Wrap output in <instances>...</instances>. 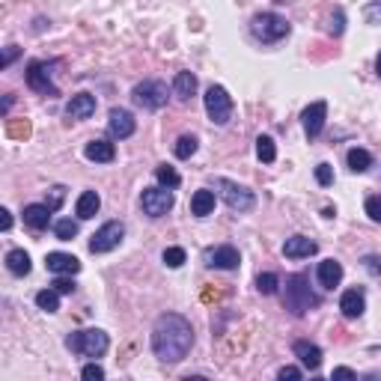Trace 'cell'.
I'll use <instances>...</instances> for the list:
<instances>
[{
    "label": "cell",
    "instance_id": "cell-1",
    "mask_svg": "<svg viewBox=\"0 0 381 381\" xmlns=\"http://www.w3.org/2000/svg\"><path fill=\"white\" fill-rule=\"evenodd\" d=\"M194 346V328L179 313H164L152 328V351L161 363H179Z\"/></svg>",
    "mask_w": 381,
    "mask_h": 381
},
{
    "label": "cell",
    "instance_id": "cell-2",
    "mask_svg": "<svg viewBox=\"0 0 381 381\" xmlns=\"http://www.w3.org/2000/svg\"><path fill=\"white\" fill-rule=\"evenodd\" d=\"M283 304L292 316H304L319 307V295L310 289V277L307 274H289L286 277V295Z\"/></svg>",
    "mask_w": 381,
    "mask_h": 381
},
{
    "label": "cell",
    "instance_id": "cell-3",
    "mask_svg": "<svg viewBox=\"0 0 381 381\" xmlns=\"http://www.w3.org/2000/svg\"><path fill=\"white\" fill-rule=\"evenodd\" d=\"M66 346L72 354H81V358H101V354L108 351L110 340L105 331H98V328H86V331H75L66 337Z\"/></svg>",
    "mask_w": 381,
    "mask_h": 381
},
{
    "label": "cell",
    "instance_id": "cell-4",
    "mask_svg": "<svg viewBox=\"0 0 381 381\" xmlns=\"http://www.w3.org/2000/svg\"><path fill=\"white\" fill-rule=\"evenodd\" d=\"M289 30H292L289 21L283 15H277V12H259V15H253V21H250V33L265 45L286 39Z\"/></svg>",
    "mask_w": 381,
    "mask_h": 381
},
{
    "label": "cell",
    "instance_id": "cell-5",
    "mask_svg": "<svg viewBox=\"0 0 381 381\" xmlns=\"http://www.w3.org/2000/svg\"><path fill=\"white\" fill-rule=\"evenodd\" d=\"M214 188H218V194H221V200L230 206L233 212H250L253 206H257V194H253L250 188H245V185H238V182H233V179H214Z\"/></svg>",
    "mask_w": 381,
    "mask_h": 381
},
{
    "label": "cell",
    "instance_id": "cell-6",
    "mask_svg": "<svg viewBox=\"0 0 381 381\" xmlns=\"http://www.w3.org/2000/svg\"><path fill=\"white\" fill-rule=\"evenodd\" d=\"M202 101H206V113L214 125H226L233 120V96L221 84H212L206 96H202Z\"/></svg>",
    "mask_w": 381,
    "mask_h": 381
},
{
    "label": "cell",
    "instance_id": "cell-7",
    "mask_svg": "<svg viewBox=\"0 0 381 381\" xmlns=\"http://www.w3.org/2000/svg\"><path fill=\"white\" fill-rule=\"evenodd\" d=\"M131 98H134V105L143 108V110H161L164 105H167V84L155 81V78L141 81L131 90Z\"/></svg>",
    "mask_w": 381,
    "mask_h": 381
},
{
    "label": "cell",
    "instance_id": "cell-8",
    "mask_svg": "<svg viewBox=\"0 0 381 381\" xmlns=\"http://www.w3.org/2000/svg\"><path fill=\"white\" fill-rule=\"evenodd\" d=\"M54 66L57 63H45V60H30L27 63V86L36 93H42V96H60L57 90V84L51 81V75H54Z\"/></svg>",
    "mask_w": 381,
    "mask_h": 381
},
{
    "label": "cell",
    "instance_id": "cell-9",
    "mask_svg": "<svg viewBox=\"0 0 381 381\" xmlns=\"http://www.w3.org/2000/svg\"><path fill=\"white\" fill-rule=\"evenodd\" d=\"M173 202H176L173 188H164V185L146 188L141 194V209H143V214H149V218H164V214L173 209Z\"/></svg>",
    "mask_w": 381,
    "mask_h": 381
},
{
    "label": "cell",
    "instance_id": "cell-10",
    "mask_svg": "<svg viewBox=\"0 0 381 381\" xmlns=\"http://www.w3.org/2000/svg\"><path fill=\"white\" fill-rule=\"evenodd\" d=\"M125 238L122 221H108L105 226H98L90 238V253H110L113 247H120V241Z\"/></svg>",
    "mask_w": 381,
    "mask_h": 381
},
{
    "label": "cell",
    "instance_id": "cell-11",
    "mask_svg": "<svg viewBox=\"0 0 381 381\" xmlns=\"http://www.w3.org/2000/svg\"><path fill=\"white\" fill-rule=\"evenodd\" d=\"M325 120H328V105H325V101H313V105L301 113L304 131H307L310 141H316V137L322 134V129H325Z\"/></svg>",
    "mask_w": 381,
    "mask_h": 381
},
{
    "label": "cell",
    "instance_id": "cell-12",
    "mask_svg": "<svg viewBox=\"0 0 381 381\" xmlns=\"http://www.w3.org/2000/svg\"><path fill=\"white\" fill-rule=\"evenodd\" d=\"M108 129H110V134L117 137V141H125V137H131V134L137 131V122H134V117H131V110L113 108L110 117H108Z\"/></svg>",
    "mask_w": 381,
    "mask_h": 381
},
{
    "label": "cell",
    "instance_id": "cell-13",
    "mask_svg": "<svg viewBox=\"0 0 381 381\" xmlns=\"http://www.w3.org/2000/svg\"><path fill=\"white\" fill-rule=\"evenodd\" d=\"M51 214H54V209H51L48 202H30V206H24L21 218H24V226L42 233V230H48V226H51Z\"/></svg>",
    "mask_w": 381,
    "mask_h": 381
},
{
    "label": "cell",
    "instance_id": "cell-14",
    "mask_svg": "<svg viewBox=\"0 0 381 381\" xmlns=\"http://www.w3.org/2000/svg\"><path fill=\"white\" fill-rule=\"evenodd\" d=\"M340 310H342L346 319H358V316H363V310H366V292H363V286H351V289L342 292Z\"/></svg>",
    "mask_w": 381,
    "mask_h": 381
},
{
    "label": "cell",
    "instance_id": "cell-15",
    "mask_svg": "<svg viewBox=\"0 0 381 381\" xmlns=\"http://www.w3.org/2000/svg\"><path fill=\"white\" fill-rule=\"evenodd\" d=\"M206 259H209L212 269H221V271H235V269H238V262H241L238 250H235L233 245H221V247L209 250V253H206Z\"/></svg>",
    "mask_w": 381,
    "mask_h": 381
},
{
    "label": "cell",
    "instance_id": "cell-16",
    "mask_svg": "<svg viewBox=\"0 0 381 381\" xmlns=\"http://www.w3.org/2000/svg\"><path fill=\"white\" fill-rule=\"evenodd\" d=\"M45 269L51 274H78L81 262H78V257H72V253L54 250V253H48V257H45Z\"/></svg>",
    "mask_w": 381,
    "mask_h": 381
},
{
    "label": "cell",
    "instance_id": "cell-17",
    "mask_svg": "<svg viewBox=\"0 0 381 381\" xmlns=\"http://www.w3.org/2000/svg\"><path fill=\"white\" fill-rule=\"evenodd\" d=\"M292 351H295V358L301 361V366H307L310 373H316L322 366V349L316 346V342H310V340H298L295 346H292Z\"/></svg>",
    "mask_w": 381,
    "mask_h": 381
},
{
    "label": "cell",
    "instance_id": "cell-18",
    "mask_svg": "<svg viewBox=\"0 0 381 381\" xmlns=\"http://www.w3.org/2000/svg\"><path fill=\"white\" fill-rule=\"evenodd\" d=\"M316 250H319V245H316L313 238L292 235V238H286V245H283V257L286 259H307V257H313Z\"/></svg>",
    "mask_w": 381,
    "mask_h": 381
},
{
    "label": "cell",
    "instance_id": "cell-19",
    "mask_svg": "<svg viewBox=\"0 0 381 381\" xmlns=\"http://www.w3.org/2000/svg\"><path fill=\"white\" fill-rule=\"evenodd\" d=\"M93 113H96V96L78 93V96L69 98V105H66V117L69 120H90Z\"/></svg>",
    "mask_w": 381,
    "mask_h": 381
},
{
    "label": "cell",
    "instance_id": "cell-20",
    "mask_svg": "<svg viewBox=\"0 0 381 381\" xmlns=\"http://www.w3.org/2000/svg\"><path fill=\"white\" fill-rule=\"evenodd\" d=\"M84 155L96 164H110L113 158H117V146H113L110 141H90L84 149Z\"/></svg>",
    "mask_w": 381,
    "mask_h": 381
},
{
    "label": "cell",
    "instance_id": "cell-21",
    "mask_svg": "<svg viewBox=\"0 0 381 381\" xmlns=\"http://www.w3.org/2000/svg\"><path fill=\"white\" fill-rule=\"evenodd\" d=\"M316 277H319L322 289H334L342 280V265L337 259H325V262H319V271H316Z\"/></svg>",
    "mask_w": 381,
    "mask_h": 381
},
{
    "label": "cell",
    "instance_id": "cell-22",
    "mask_svg": "<svg viewBox=\"0 0 381 381\" xmlns=\"http://www.w3.org/2000/svg\"><path fill=\"white\" fill-rule=\"evenodd\" d=\"M98 209H101V197L96 194V190H84V194L78 197V206H75V212H78V218H81V221L96 218Z\"/></svg>",
    "mask_w": 381,
    "mask_h": 381
},
{
    "label": "cell",
    "instance_id": "cell-23",
    "mask_svg": "<svg viewBox=\"0 0 381 381\" xmlns=\"http://www.w3.org/2000/svg\"><path fill=\"white\" fill-rule=\"evenodd\" d=\"M214 212V190L209 188H200L194 197H190V214H197V218H206V214Z\"/></svg>",
    "mask_w": 381,
    "mask_h": 381
},
{
    "label": "cell",
    "instance_id": "cell-24",
    "mask_svg": "<svg viewBox=\"0 0 381 381\" xmlns=\"http://www.w3.org/2000/svg\"><path fill=\"white\" fill-rule=\"evenodd\" d=\"M6 269H9V274H15V277H27L30 269H33L27 250H9L6 253Z\"/></svg>",
    "mask_w": 381,
    "mask_h": 381
},
{
    "label": "cell",
    "instance_id": "cell-25",
    "mask_svg": "<svg viewBox=\"0 0 381 381\" xmlns=\"http://www.w3.org/2000/svg\"><path fill=\"white\" fill-rule=\"evenodd\" d=\"M194 93H197V78H194V75H190V72L176 75V78H173V96L179 101H188Z\"/></svg>",
    "mask_w": 381,
    "mask_h": 381
},
{
    "label": "cell",
    "instance_id": "cell-26",
    "mask_svg": "<svg viewBox=\"0 0 381 381\" xmlns=\"http://www.w3.org/2000/svg\"><path fill=\"white\" fill-rule=\"evenodd\" d=\"M346 161H349V170L351 173H366V170L373 167V155L366 149H358V146L349 149V158Z\"/></svg>",
    "mask_w": 381,
    "mask_h": 381
},
{
    "label": "cell",
    "instance_id": "cell-27",
    "mask_svg": "<svg viewBox=\"0 0 381 381\" xmlns=\"http://www.w3.org/2000/svg\"><path fill=\"white\" fill-rule=\"evenodd\" d=\"M36 307L45 310V313H57V310H60V292H57L54 286L36 292Z\"/></svg>",
    "mask_w": 381,
    "mask_h": 381
},
{
    "label": "cell",
    "instance_id": "cell-28",
    "mask_svg": "<svg viewBox=\"0 0 381 381\" xmlns=\"http://www.w3.org/2000/svg\"><path fill=\"white\" fill-rule=\"evenodd\" d=\"M197 146H200V141H197L194 134H182L179 141H176L173 152H176V158H179V161H188V158L197 152Z\"/></svg>",
    "mask_w": 381,
    "mask_h": 381
},
{
    "label": "cell",
    "instance_id": "cell-29",
    "mask_svg": "<svg viewBox=\"0 0 381 381\" xmlns=\"http://www.w3.org/2000/svg\"><path fill=\"white\" fill-rule=\"evenodd\" d=\"M257 155H259L262 164H271L277 158V146H274V141H271L269 134H259L257 137Z\"/></svg>",
    "mask_w": 381,
    "mask_h": 381
},
{
    "label": "cell",
    "instance_id": "cell-30",
    "mask_svg": "<svg viewBox=\"0 0 381 381\" xmlns=\"http://www.w3.org/2000/svg\"><path fill=\"white\" fill-rule=\"evenodd\" d=\"M155 179L164 185V188H179V182H182V176L176 173L170 164H158L155 167Z\"/></svg>",
    "mask_w": 381,
    "mask_h": 381
},
{
    "label": "cell",
    "instance_id": "cell-31",
    "mask_svg": "<svg viewBox=\"0 0 381 381\" xmlns=\"http://www.w3.org/2000/svg\"><path fill=\"white\" fill-rule=\"evenodd\" d=\"M54 235L60 241H72L75 235H78V221H72V218H63L54 224Z\"/></svg>",
    "mask_w": 381,
    "mask_h": 381
},
{
    "label": "cell",
    "instance_id": "cell-32",
    "mask_svg": "<svg viewBox=\"0 0 381 381\" xmlns=\"http://www.w3.org/2000/svg\"><path fill=\"white\" fill-rule=\"evenodd\" d=\"M277 286H280V277L271 274V271H265L257 277V289H259V295H274Z\"/></svg>",
    "mask_w": 381,
    "mask_h": 381
},
{
    "label": "cell",
    "instance_id": "cell-33",
    "mask_svg": "<svg viewBox=\"0 0 381 381\" xmlns=\"http://www.w3.org/2000/svg\"><path fill=\"white\" fill-rule=\"evenodd\" d=\"M185 250L182 247H167L164 250V265H167V269H182L185 265Z\"/></svg>",
    "mask_w": 381,
    "mask_h": 381
},
{
    "label": "cell",
    "instance_id": "cell-34",
    "mask_svg": "<svg viewBox=\"0 0 381 381\" xmlns=\"http://www.w3.org/2000/svg\"><path fill=\"white\" fill-rule=\"evenodd\" d=\"M6 134L9 137H30V122L27 120H18V122H6Z\"/></svg>",
    "mask_w": 381,
    "mask_h": 381
},
{
    "label": "cell",
    "instance_id": "cell-35",
    "mask_svg": "<svg viewBox=\"0 0 381 381\" xmlns=\"http://www.w3.org/2000/svg\"><path fill=\"white\" fill-rule=\"evenodd\" d=\"M363 21L366 24H381V0H373V4L363 6Z\"/></svg>",
    "mask_w": 381,
    "mask_h": 381
},
{
    "label": "cell",
    "instance_id": "cell-36",
    "mask_svg": "<svg viewBox=\"0 0 381 381\" xmlns=\"http://www.w3.org/2000/svg\"><path fill=\"white\" fill-rule=\"evenodd\" d=\"M51 286H54V289L60 292V295H72V292H75V280H72V274H57V280L51 283Z\"/></svg>",
    "mask_w": 381,
    "mask_h": 381
},
{
    "label": "cell",
    "instance_id": "cell-37",
    "mask_svg": "<svg viewBox=\"0 0 381 381\" xmlns=\"http://www.w3.org/2000/svg\"><path fill=\"white\" fill-rule=\"evenodd\" d=\"M316 182H319L322 188L334 185V170H331V164H319V167H316Z\"/></svg>",
    "mask_w": 381,
    "mask_h": 381
},
{
    "label": "cell",
    "instance_id": "cell-38",
    "mask_svg": "<svg viewBox=\"0 0 381 381\" xmlns=\"http://www.w3.org/2000/svg\"><path fill=\"white\" fill-rule=\"evenodd\" d=\"M81 378L84 381H101V378H105V370H101L98 363H86L81 370Z\"/></svg>",
    "mask_w": 381,
    "mask_h": 381
},
{
    "label": "cell",
    "instance_id": "cell-39",
    "mask_svg": "<svg viewBox=\"0 0 381 381\" xmlns=\"http://www.w3.org/2000/svg\"><path fill=\"white\" fill-rule=\"evenodd\" d=\"M63 200H66V188H63V185H54V188H51V197H48V206L57 212V209L63 206Z\"/></svg>",
    "mask_w": 381,
    "mask_h": 381
},
{
    "label": "cell",
    "instance_id": "cell-40",
    "mask_svg": "<svg viewBox=\"0 0 381 381\" xmlns=\"http://www.w3.org/2000/svg\"><path fill=\"white\" fill-rule=\"evenodd\" d=\"M366 214H370V218L375 221V224H381V197H370L366 200Z\"/></svg>",
    "mask_w": 381,
    "mask_h": 381
},
{
    "label": "cell",
    "instance_id": "cell-41",
    "mask_svg": "<svg viewBox=\"0 0 381 381\" xmlns=\"http://www.w3.org/2000/svg\"><path fill=\"white\" fill-rule=\"evenodd\" d=\"M361 262H363V269L370 271L373 277H381V259L378 257H373V253H370V257H363Z\"/></svg>",
    "mask_w": 381,
    "mask_h": 381
},
{
    "label": "cell",
    "instance_id": "cell-42",
    "mask_svg": "<svg viewBox=\"0 0 381 381\" xmlns=\"http://www.w3.org/2000/svg\"><path fill=\"white\" fill-rule=\"evenodd\" d=\"M342 27H346V15H342V9H337V12H334V18H331V33L340 36Z\"/></svg>",
    "mask_w": 381,
    "mask_h": 381
},
{
    "label": "cell",
    "instance_id": "cell-43",
    "mask_svg": "<svg viewBox=\"0 0 381 381\" xmlns=\"http://www.w3.org/2000/svg\"><path fill=\"white\" fill-rule=\"evenodd\" d=\"M277 378H280V381H298L301 370H298V366H283V370L277 373Z\"/></svg>",
    "mask_w": 381,
    "mask_h": 381
},
{
    "label": "cell",
    "instance_id": "cell-44",
    "mask_svg": "<svg viewBox=\"0 0 381 381\" xmlns=\"http://www.w3.org/2000/svg\"><path fill=\"white\" fill-rule=\"evenodd\" d=\"M18 54H21V48L9 45V48H6V54H4V60H0V69H9V66H12V60H15Z\"/></svg>",
    "mask_w": 381,
    "mask_h": 381
},
{
    "label": "cell",
    "instance_id": "cell-45",
    "mask_svg": "<svg viewBox=\"0 0 381 381\" xmlns=\"http://www.w3.org/2000/svg\"><path fill=\"white\" fill-rule=\"evenodd\" d=\"M331 378H358V373L349 370V366H337V370L331 373Z\"/></svg>",
    "mask_w": 381,
    "mask_h": 381
},
{
    "label": "cell",
    "instance_id": "cell-46",
    "mask_svg": "<svg viewBox=\"0 0 381 381\" xmlns=\"http://www.w3.org/2000/svg\"><path fill=\"white\" fill-rule=\"evenodd\" d=\"M0 214H4V218H0V226H4V233H6L12 226V214H9V209H0Z\"/></svg>",
    "mask_w": 381,
    "mask_h": 381
},
{
    "label": "cell",
    "instance_id": "cell-47",
    "mask_svg": "<svg viewBox=\"0 0 381 381\" xmlns=\"http://www.w3.org/2000/svg\"><path fill=\"white\" fill-rule=\"evenodd\" d=\"M375 75L381 78V54H378V60H375Z\"/></svg>",
    "mask_w": 381,
    "mask_h": 381
}]
</instances>
